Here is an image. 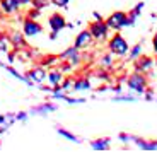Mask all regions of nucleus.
I'll return each instance as SVG.
<instances>
[{
    "mask_svg": "<svg viewBox=\"0 0 157 152\" xmlns=\"http://www.w3.org/2000/svg\"><path fill=\"white\" fill-rule=\"evenodd\" d=\"M108 48L113 55H118V57H123L130 51V46L126 43V39L123 38L120 33L116 31V34H113V38L109 39V43H108Z\"/></svg>",
    "mask_w": 157,
    "mask_h": 152,
    "instance_id": "f257e3e1",
    "label": "nucleus"
},
{
    "mask_svg": "<svg viewBox=\"0 0 157 152\" xmlns=\"http://www.w3.org/2000/svg\"><path fill=\"white\" fill-rule=\"evenodd\" d=\"M106 24H108L109 29H113V31H120L121 27H125V26L130 24L128 14H126V12H121V10L113 12V14L106 19Z\"/></svg>",
    "mask_w": 157,
    "mask_h": 152,
    "instance_id": "f03ea898",
    "label": "nucleus"
},
{
    "mask_svg": "<svg viewBox=\"0 0 157 152\" xmlns=\"http://www.w3.org/2000/svg\"><path fill=\"white\" fill-rule=\"evenodd\" d=\"M109 31H111V29L108 27L106 21H102V19L94 21V22H90V26H89V33L92 34V38H94L96 41H102V39H106L108 34H109Z\"/></svg>",
    "mask_w": 157,
    "mask_h": 152,
    "instance_id": "7ed1b4c3",
    "label": "nucleus"
},
{
    "mask_svg": "<svg viewBox=\"0 0 157 152\" xmlns=\"http://www.w3.org/2000/svg\"><path fill=\"white\" fill-rule=\"evenodd\" d=\"M128 87L135 92H144L147 87V79L142 75V72H135L128 77Z\"/></svg>",
    "mask_w": 157,
    "mask_h": 152,
    "instance_id": "20e7f679",
    "label": "nucleus"
},
{
    "mask_svg": "<svg viewBox=\"0 0 157 152\" xmlns=\"http://www.w3.org/2000/svg\"><path fill=\"white\" fill-rule=\"evenodd\" d=\"M48 24H50V29L53 31L51 38H56V33H60L63 27L67 26V21H65V17L62 14H51L50 19H48Z\"/></svg>",
    "mask_w": 157,
    "mask_h": 152,
    "instance_id": "39448f33",
    "label": "nucleus"
},
{
    "mask_svg": "<svg viewBox=\"0 0 157 152\" xmlns=\"http://www.w3.org/2000/svg\"><path fill=\"white\" fill-rule=\"evenodd\" d=\"M92 41H94V38H92V34L89 33V29H84V31H80L77 34L74 46L78 48V50H84V48H89L90 45H92Z\"/></svg>",
    "mask_w": 157,
    "mask_h": 152,
    "instance_id": "423d86ee",
    "label": "nucleus"
},
{
    "mask_svg": "<svg viewBox=\"0 0 157 152\" xmlns=\"http://www.w3.org/2000/svg\"><path fill=\"white\" fill-rule=\"evenodd\" d=\"M60 60H63V62H68V63H72V65H77V63L80 62L78 48H75V46L67 48V50H65L62 55H60Z\"/></svg>",
    "mask_w": 157,
    "mask_h": 152,
    "instance_id": "0eeeda50",
    "label": "nucleus"
},
{
    "mask_svg": "<svg viewBox=\"0 0 157 152\" xmlns=\"http://www.w3.org/2000/svg\"><path fill=\"white\" fill-rule=\"evenodd\" d=\"M22 33H24V36H28V38L29 36H36V34L41 33V26H39L34 19H29L28 17L22 24Z\"/></svg>",
    "mask_w": 157,
    "mask_h": 152,
    "instance_id": "6e6552de",
    "label": "nucleus"
},
{
    "mask_svg": "<svg viewBox=\"0 0 157 152\" xmlns=\"http://www.w3.org/2000/svg\"><path fill=\"white\" fill-rule=\"evenodd\" d=\"M28 77L31 79L33 82L39 84V82H43L44 79H48V74H46V70H44V67H36V68H31V70L28 72Z\"/></svg>",
    "mask_w": 157,
    "mask_h": 152,
    "instance_id": "1a4fd4ad",
    "label": "nucleus"
},
{
    "mask_svg": "<svg viewBox=\"0 0 157 152\" xmlns=\"http://www.w3.org/2000/svg\"><path fill=\"white\" fill-rule=\"evenodd\" d=\"M0 9L5 12V14H14L21 9V4L17 0H0Z\"/></svg>",
    "mask_w": 157,
    "mask_h": 152,
    "instance_id": "9d476101",
    "label": "nucleus"
},
{
    "mask_svg": "<svg viewBox=\"0 0 157 152\" xmlns=\"http://www.w3.org/2000/svg\"><path fill=\"white\" fill-rule=\"evenodd\" d=\"M154 65V60L150 58V57H138L137 58V63H135V68H137L138 72H147L150 68V67Z\"/></svg>",
    "mask_w": 157,
    "mask_h": 152,
    "instance_id": "9b49d317",
    "label": "nucleus"
},
{
    "mask_svg": "<svg viewBox=\"0 0 157 152\" xmlns=\"http://www.w3.org/2000/svg\"><path fill=\"white\" fill-rule=\"evenodd\" d=\"M10 45H14L16 48H24L26 46V39H24V33H17V31H12L10 33Z\"/></svg>",
    "mask_w": 157,
    "mask_h": 152,
    "instance_id": "f8f14e48",
    "label": "nucleus"
},
{
    "mask_svg": "<svg viewBox=\"0 0 157 152\" xmlns=\"http://www.w3.org/2000/svg\"><path fill=\"white\" fill-rule=\"evenodd\" d=\"M48 80H50V84H51L53 87H58L60 84L63 82V75H62V72H60L58 68L51 70L50 74H48Z\"/></svg>",
    "mask_w": 157,
    "mask_h": 152,
    "instance_id": "ddd939ff",
    "label": "nucleus"
},
{
    "mask_svg": "<svg viewBox=\"0 0 157 152\" xmlns=\"http://www.w3.org/2000/svg\"><path fill=\"white\" fill-rule=\"evenodd\" d=\"M72 87H74L75 91H84V89H89L90 87V82L87 80V79H78V80H75L74 84H72Z\"/></svg>",
    "mask_w": 157,
    "mask_h": 152,
    "instance_id": "4468645a",
    "label": "nucleus"
},
{
    "mask_svg": "<svg viewBox=\"0 0 157 152\" xmlns=\"http://www.w3.org/2000/svg\"><path fill=\"white\" fill-rule=\"evenodd\" d=\"M113 62H114V57H113V53H108V55H102V58L99 60V63L101 65H104V67H111L113 65Z\"/></svg>",
    "mask_w": 157,
    "mask_h": 152,
    "instance_id": "2eb2a0df",
    "label": "nucleus"
},
{
    "mask_svg": "<svg viewBox=\"0 0 157 152\" xmlns=\"http://www.w3.org/2000/svg\"><path fill=\"white\" fill-rule=\"evenodd\" d=\"M140 53H142V45H135V46L132 48V51H130V57H128V58H130V60H137L138 57H140Z\"/></svg>",
    "mask_w": 157,
    "mask_h": 152,
    "instance_id": "dca6fc26",
    "label": "nucleus"
},
{
    "mask_svg": "<svg viewBox=\"0 0 157 152\" xmlns=\"http://www.w3.org/2000/svg\"><path fill=\"white\" fill-rule=\"evenodd\" d=\"M9 46H10V39L0 34V51H9Z\"/></svg>",
    "mask_w": 157,
    "mask_h": 152,
    "instance_id": "f3484780",
    "label": "nucleus"
},
{
    "mask_svg": "<svg viewBox=\"0 0 157 152\" xmlns=\"http://www.w3.org/2000/svg\"><path fill=\"white\" fill-rule=\"evenodd\" d=\"M48 4H50V0H31V5L34 9H38V10H41L43 7H46Z\"/></svg>",
    "mask_w": 157,
    "mask_h": 152,
    "instance_id": "a211bd4d",
    "label": "nucleus"
},
{
    "mask_svg": "<svg viewBox=\"0 0 157 152\" xmlns=\"http://www.w3.org/2000/svg\"><path fill=\"white\" fill-rule=\"evenodd\" d=\"M108 145H109V140H108V138H106V140H99V142H92V147H94V149H108Z\"/></svg>",
    "mask_w": 157,
    "mask_h": 152,
    "instance_id": "6ab92c4d",
    "label": "nucleus"
},
{
    "mask_svg": "<svg viewBox=\"0 0 157 152\" xmlns=\"http://www.w3.org/2000/svg\"><path fill=\"white\" fill-rule=\"evenodd\" d=\"M58 133H62V135H65V137H67V138H68V140H77V138H75V135H72V133L65 132V130H62V128L58 130Z\"/></svg>",
    "mask_w": 157,
    "mask_h": 152,
    "instance_id": "aec40b11",
    "label": "nucleus"
},
{
    "mask_svg": "<svg viewBox=\"0 0 157 152\" xmlns=\"http://www.w3.org/2000/svg\"><path fill=\"white\" fill-rule=\"evenodd\" d=\"M38 16H39V10H38V9H34V10H29V12H28V17H29V19H36Z\"/></svg>",
    "mask_w": 157,
    "mask_h": 152,
    "instance_id": "412c9836",
    "label": "nucleus"
},
{
    "mask_svg": "<svg viewBox=\"0 0 157 152\" xmlns=\"http://www.w3.org/2000/svg\"><path fill=\"white\" fill-rule=\"evenodd\" d=\"M70 0H53V4H56V5H60V7H65V5L68 4Z\"/></svg>",
    "mask_w": 157,
    "mask_h": 152,
    "instance_id": "4be33fe9",
    "label": "nucleus"
},
{
    "mask_svg": "<svg viewBox=\"0 0 157 152\" xmlns=\"http://www.w3.org/2000/svg\"><path fill=\"white\" fill-rule=\"evenodd\" d=\"M152 46H154V51L157 53V33L154 34V38H152Z\"/></svg>",
    "mask_w": 157,
    "mask_h": 152,
    "instance_id": "5701e85b",
    "label": "nucleus"
},
{
    "mask_svg": "<svg viewBox=\"0 0 157 152\" xmlns=\"http://www.w3.org/2000/svg\"><path fill=\"white\" fill-rule=\"evenodd\" d=\"M17 2H19L21 5H29L31 4V0H17Z\"/></svg>",
    "mask_w": 157,
    "mask_h": 152,
    "instance_id": "b1692460",
    "label": "nucleus"
},
{
    "mask_svg": "<svg viewBox=\"0 0 157 152\" xmlns=\"http://www.w3.org/2000/svg\"><path fill=\"white\" fill-rule=\"evenodd\" d=\"M0 14H2V9H0Z\"/></svg>",
    "mask_w": 157,
    "mask_h": 152,
    "instance_id": "393cba45",
    "label": "nucleus"
}]
</instances>
